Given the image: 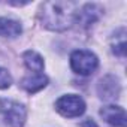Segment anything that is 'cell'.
<instances>
[{
    "instance_id": "7a4b0ae2",
    "label": "cell",
    "mask_w": 127,
    "mask_h": 127,
    "mask_svg": "<svg viewBox=\"0 0 127 127\" xmlns=\"http://www.w3.org/2000/svg\"><path fill=\"white\" fill-rule=\"evenodd\" d=\"M27 118L26 108L11 99L0 97V121L8 127H23Z\"/></svg>"
},
{
    "instance_id": "277c9868",
    "label": "cell",
    "mask_w": 127,
    "mask_h": 127,
    "mask_svg": "<svg viewBox=\"0 0 127 127\" xmlns=\"http://www.w3.org/2000/svg\"><path fill=\"white\" fill-rule=\"evenodd\" d=\"M55 109L63 117L75 118L85 112V102L82 100V97L76 94H66L55 102Z\"/></svg>"
},
{
    "instance_id": "ba28073f",
    "label": "cell",
    "mask_w": 127,
    "mask_h": 127,
    "mask_svg": "<svg viewBox=\"0 0 127 127\" xmlns=\"http://www.w3.org/2000/svg\"><path fill=\"white\" fill-rule=\"evenodd\" d=\"M46 84H48V78L42 73H33L21 79V87L30 94L40 91L42 88L46 87Z\"/></svg>"
},
{
    "instance_id": "9c48e42d",
    "label": "cell",
    "mask_w": 127,
    "mask_h": 127,
    "mask_svg": "<svg viewBox=\"0 0 127 127\" xmlns=\"http://www.w3.org/2000/svg\"><path fill=\"white\" fill-rule=\"evenodd\" d=\"M23 33V27L18 21L11 18H0V36L3 37H17Z\"/></svg>"
},
{
    "instance_id": "8992f818",
    "label": "cell",
    "mask_w": 127,
    "mask_h": 127,
    "mask_svg": "<svg viewBox=\"0 0 127 127\" xmlns=\"http://www.w3.org/2000/svg\"><path fill=\"white\" fill-rule=\"evenodd\" d=\"M120 91H121V85H120L118 79L114 75H106L97 84V93L105 100L117 99L118 94H120Z\"/></svg>"
},
{
    "instance_id": "52a82bcc",
    "label": "cell",
    "mask_w": 127,
    "mask_h": 127,
    "mask_svg": "<svg viewBox=\"0 0 127 127\" xmlns=\"http://www.w3.org/2000/svg\"><path fill=\"white\" fill-rule=\"evenodd\" d=\"M100 117L112 127H124L126 126V111L117 105H106L100 109Z\"/></svg>"
},
{
    "instance_id": "6da1fadb",
    "label": "cell",
    "mask_w": 127,
    "mask_h": 127,
    "mask_svg": "<svg viewBox=\"0 0 127 127\" xmlns=\"http://www.w3.org/2000/svg\"><path fill=\"white\" fill-rule=\"evenodd\" d=\"M78 14V5L66 0L45 2L40 8L39 18L45 29L51 32H64L72 27Z\"/></svg>"
},
{
    "instance_id": "3957f363",
    "label": "cell",
    "mask_w": 127,
    "mask_h": 127,
    "mask_svg": "<svg viewBox=\"0 0 127 127\" xmlns=\"http://www.w3.org/2000/svg\"><path fill=\"white\" fill-rule=\"evenodd\" d=\"M99 66V60L96 54L87 49H76L70 54V67L75 73L87 76L91 75Z\"/></svg>"
},
{
    "instance_id": "5b68a950",
    "label": "cell",
    "mask_w": 127,
    "mask_h": 127,
    "mask_svg": "<svg viewBox=\"0 0 127 127\" xmlns=\"http://www.w3.org/2000/svg\"><path fill=\"white\" fill-rule=\"evenodd\" d=\"M102 8L96 3H88L85 6H82L81 9H78V14H76V18H75V23L81 24L82 27H90L93 26L102 15Z\"/></svg>"
},
{
    "instance_id": "4fadbf2b",
    "label": "cell",
    "mask_w": 127,
    "mask_h": 127,
    "mask_svg": "<svg viewBox=\"0 0 127 127\" xmlns=\"http://www.w3.org/2000/svg\"><path fill=\"white\" fill-rule=\"evenodd\" d=\"M81 127H97V124H96L91 118H87V120L81 124Z\"/></svg>"
},
{
    "instance_id": "30bf717a",
    "label": "cell",
    "mask_w": 127,
    "mask_h": 127,
    "mask_svg": "<svg viewBox=\"0 0 127 127\" xmlns=\"http://www.w3.org/2000/svg\"><path fill=\"white\" fill-rule=\"evenodd\" d=\"M23 60H24V64L27 66L29 70L34 72V73H40L43 70V58L42 55H39L36 51H26L23 54Z\"/></svg>"
},
{
    "instance_id": "7c38bea8",
    "label": "cell",
    "mask_w": 127,
    "mask_h": 127,
    "mask_svg": "<svg viewBox=\"0 0 127 127\" xmlns=\"http://www.w3.org/2000/svg\"><path fill=\"white\" fill-rule=\"evenodd\" d=\"M12 84V76L11 73L5 69V67H0V88L5 90V88H9Z\"/></svg>"
},
{
    "instance_id": "8fae6325",
    "label": "cell",
    "mask_w": 127,
    "mask_h": 127,
    "mask_svg": "<svg viewBox=\"0 0 127 127\" xmlns=\"http://www.w3.org/2000/svg\"><path fill=\"white\" fill-rule=\"evenodd\" d=\"M115 37L112 39V51L117 55H124L126 54V36H124V29L120 30V34H114Z\"/></svg>"
}]
</instances>
